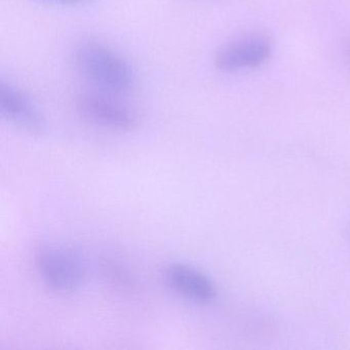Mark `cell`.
Here are the masks:
<instances>
[{"mask_svg": "<svg viewBox=\"0 0 350 350\" xmlns=\"http://www.w3.org/2000/svg\"><path fill=\"white\" fill-rule=\"evenodd\" d=\"M81 75L97 88L111 93L130 91L135 83L131 65L118 53L99 42H85L75 52Z\"/></svg>", "mask_w": 350, "mask_h": 350, "instance_id": "6da1fadb", "label": "cell"}, {"mask_svg": "<svg viewBox=\"0 0 350 350\" xmlns=\"http://www.w3.org/2000/svg\"><path fill=\"white\" fill-rule=\"evenodd\" d=\"M36 264L42 282L55 292H75L87 275L83 258L64 245H42L36 252Z\"/></svg>", "mask_w": 350, "mask_h": 350, "instance_id": "7a4b0ae2", "label": "cell"}, {"mask_svg": "<svg viewBox=\"0 0 350 350\" xmlns=\"http://www.w3.org/2000/svg\"><path fill=\"white\" fill-rule=\"evenodd\" d=\"M272 42L262 34L237 38L223 46L214 59L215 67L221 72L232 73L256 68L267 62L272 54Z\"/></svg>", "mask_w": 350, "mask_h": 350, "instance_id": "3957f363", "label": "cell"}, {"mask_svg": "<svg viewBox=\"0 0 350 350\" xmlns=\"http://www.w3.org/2000/svg\"><path fill=\"white\" fill-rule=\"evenodd\" d=\"M75 106L85 120L102 128L130 132L138 124L136 116L131 110L105 96L81 94L75 100Z\"/></svg>", "mask_w": 350, "mask_h": 350, "instance_id": "277c9868", "label": "cell"}, {"mask_svg": "<svg viewBox=\"0 0 350 350\" xmlns=\"http://www.w3.org/2000/svg\"><path fill=\"white\" fill-rule=\"evenodd\" d=\"M0 111L8 122L30 134L42 135L46 131L42 112L27 94L9 81H0Z\"/></svg>", "mask_w": 350, "mask_h": 350, "instance_id": "5b68a950", "label": "cell"}, {"mask_svg": "<svg viewBox=\"0 0 350 350\" xmlns=\"http://www.w3.org/2000/svg\"><path fill=\"white\" fill-rule=\"evenodd\" d=\"M165 280L172 291L198 304H208L216 298V286L212 280L186 264L175 263L167 267Z\"/></svg>", "mask_w": 350, "mask_h": 350, "instance_id": "8992f818", "label": "cell"}, {"mask_svg": "<svg viewBox=\"0 0 350 350\" xmlns=\"http://www.w3.org/2000/svg\"><path fill=\"white\" fill-rule=\"evenodd\" d=\"M103 269L106 275L116 284L124 286L126 288H132L133 286H135V280H133L131 274L118 264L110 261L106 262Z\"/></svg>", "mask_w": 350, "mask_h": 350, "instance_id": "52a82bcc", "label": "cell"}, {"mask_svg": "<svg viewBox=\"0 0 350 350\" xmlns=\"http://www.w3.org/2000/svg\"><path fill=\"white\" fill-rule=\"evenodd\" d=\"M46 1L62 5H83L93 3L94 0H46Z\"/></svg>", "mask_w": 350, "mask_h": 350, "instance_id": "ba28073f", "label": "cell"}]
</instances>
